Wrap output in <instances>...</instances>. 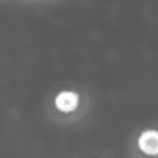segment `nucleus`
<instances>
[{
	"label": "nucleus",
	"mask_w": 158,
	"mask_h": 158,
	"mask_svg": "<svg viewBox=\"0 0 158 158\" xmlns=\"http://www.w3.org/2000/svg\"><path fill=\"white\" fill-rule=\"evenodd\" d=\"M54 105L60 112H73L79 105V94L73 90H63L57 94L54 99Z\"/></svg>",
	"instance_id": "obj_2"
},
{
	"label": "nucleus",
	"mask_w": 158,
	"mask_h": 158,
	"mask_svg": "<svg viewBox=\"0 0 158 158\" xmlns=\"http://www.w3.org/2000/svg\"><path fill=\"white\" fill-rule=\"evenodd\" d=\"M137 146L147 156H158V130L148 128L142 131L138 136Z\"/></svg>",
	"instance_id": "obj_1"
}]
</instances>
